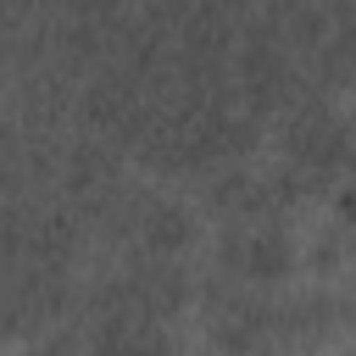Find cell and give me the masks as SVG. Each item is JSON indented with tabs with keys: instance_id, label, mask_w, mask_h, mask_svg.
I'll return each instance as SVG.
<instances>
[{
	"instance_id": "3957f363",
	"label": "cell",
	"mask_w": 356,
	"mask_h": 356,
	"mask_svg": "<svg viewBox=\"0 0 356 356\" xmlns=\"http://www.w3.org/2000/svg\"><path fill=\"white\" fill-rule=\"evenodd\" d=\"M122 222H128V239L145 250V256H178L189 239H195V211L167 195V189H139V195H122L117 200Z\"/></svg>"
},
{
	"instance_id": "7a4b0ae2",
	"label": "cell",
	"mask_w": 356,
	"mask_h": 356,
	"mask_svg": "<svg viewBox=\"0 0 356 356\" xmlns=\"http://www.w3.org/2000/svg\"><path fill=\"white\" fill-rule=\"evenodd\" d=\"M345 156H350V122L323 100H300L284 122V172L289 178H339L345 172Z\"/></svg>"
},
{
	"instance_id": "6da1fadb",
	"label": "cell",
	"mask_w": 356,
	"mask_h": 356,
	"mask_svg": "<svg viewBox=\"0 0 356 356\" xmlns=\"http://www.w3.org/2000/svg\"><path fill=\"white\" fill-rule=\"evenodd\" d=\"M217 261L245 289L284 284L295 267V234L284 228V217H234L217 239Z\"/></svg>"
}]
</instances>
